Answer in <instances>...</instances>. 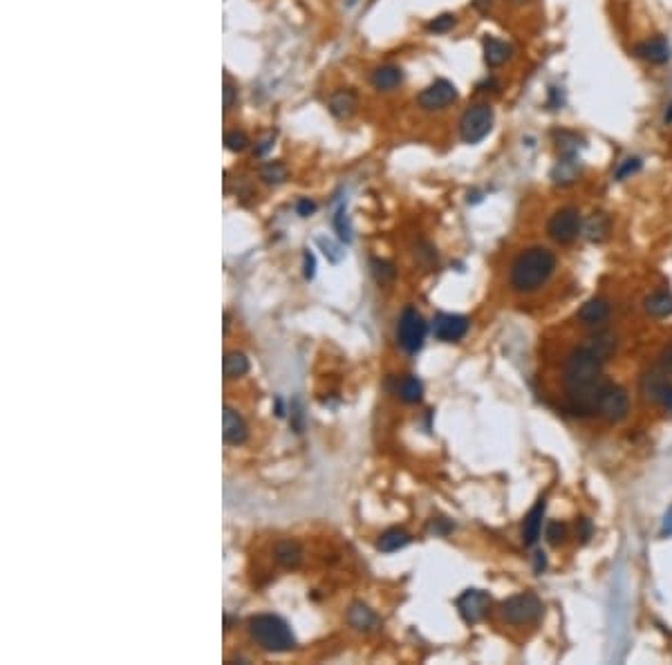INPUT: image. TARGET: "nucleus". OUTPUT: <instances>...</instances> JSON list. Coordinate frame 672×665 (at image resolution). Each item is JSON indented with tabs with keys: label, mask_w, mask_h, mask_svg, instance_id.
Returning a JSON list of instances; mask_svg holds the SVG:
<instances>
[{
	"label": "nucleus",
	"mask_w": 672,
	"mask_h": 665,
	"mask_svg": "<svg viewBox=\"0 0 672 665\" xmlns=\"http://www.w3.org/2000/svg\"><path fill=\"white\" fill-rule=\"evenodd\" d=\"M603 359L588 348H573L565 361V390H567V401L569 410L573 414L590 417L598 414V403H601V394L607 384L603 376Z\"/></svg>",
	"instance_id": "f257e3e1"
},
{
	"label": "nucleus",
	"mask_w": 672,
	"mask_h": 665,
	"mask_svg": "<svg viewBox=\"0 0 672 665\" xmlns=\"http://www.w3.org/2000/svg\"><path fill=\"white\" fill-rule=\"evenodd\" d=\"M556 271V255L545 246H531L522 251L511 265V287L520 293L540 289Z\"/></svg>",
	"instance_id": "f03ea898"
},
{
	"label": "nucleus",
	"mask_w": 672,
	"mask_h": 665,
	"mask_svg": "<svg viewBox=\"0 0 672 665\" xmlns=\"http://www.w3.org/2000/svg\"><path fill=\"white\" fill-rule=\"evenodd\" d=\"M249 632L255 643L267 652H289L296 645V638L291 634L289 625L274 614H260L251 619Z\"/></svg>",
	"instance_id": "7ed1b4c3"
},
{
	"label": "nucleus",
	"mask_w": 672,
	"mask_h": 665,
	"mask_svg": "<svg viewBox=\"0 0 672 665\" xmlns=\"http://www.w3.org/2000/svg\"><path fill=\"white\" fill-rule=\"evenodd\" d=\"M426 331H429V325H426L424 316L414 310V307H406V310L401 312L399 323H397L399 348L408 354H417L424 348Z\"/></svg>",
	"instance_id": "20e7f679"
},
{
	"label": "nucleus",
	"mask_w": 672,
	"mask_h": 665,
	"mask_svg": "<svg viewBox=\"0 0 672 665\" xmlns=\"http://www.w3.org/2000/svg\"><path fill=\"white\" fill-rule=\"evenodd\" d=\"M493 128V108L475 103L459 119V137L464 144H480Z\"/></svg>",
	"instance_id": "39448f33"
},
{
	"label": "nucleus",
	"mask_w": 672,
	"mask_h": 665,
	"mask_svg": "<svg viewBox=\"0 0 672 665\" xmlns=\"http://www.w3.org/2000/svg\"><path fill=\"white\" fill-rule=\"evenodd\" d=\"M543 614V600L531 591L524 594L511 596L509 600L502 602V619L509 625H529L540 619Z\"/></svg>",
	"instance_id": "423d86ee"
},
{
	"label": "nucleus",
	"mask_w": 672,
	"mask_h": 665,
	"mask_svg": "<svg viewBox=\"0 0 672 665\" xmlns=\"http://www.w3.org/2000/svg\"><path fill=\"white\" fill-rule=\"evenodd\" d=\"M581 229H583V220H581V213L573 206L560 208V211H556L547 222L549 238L558 244H571L581 236Z\"/></svg>",
	"instance_id": "0eeeda50"
},
{
	"label": "nucleus",
	"mask_w": 672,
	"mask_h": 665,
	"mask_svg": "<svg viewBox=\"0 0 672 665\" xmlns=\"http://www.w3.org/2000/svg\"><path fill=\"white\" fill-rule=\"evenodd\" d=\"M628 412H630V397L626 388L607 381L601 394V403H598V414L607 419L609 424H621L623 419L628 417Z\"/></svg>",
	"instance_id": "6e6552de"
},
{
	"label": "nucleus",
	"mask_w": 672,
	"mask_h": 665,
	"mask_svg": "<svg viewBox=\"0 0 672 665\" xmlns=\"http://www.w3.org/2000/svg\"><path fill=\"white\" fill-rule=\"evenodd\" d=\"M471 323L462 314H437L433 320V334L442 343H457L467 336Z\"/></svg>",
	"instance_id": "1a4fd4ad"
},
{
	"label": "nucleus",
	"mask_w": 672,
	"mask_h": 665,
	"mask_svg": "<svg viewBox=\"0 0 672 665\" xmlns=\"http://www.w3.org/2000/svg\"><path fill=\"white\" fill-rule=\"evenodd\" d=\"M457 609L467 623H471V625L480 623L488 614V609H491V596L482 589H467L457 598Z\"/></svg>",
	"instance_id": "9d476101"
},
{
	"label": "nucleus",
	"mask_w": 672,
	"mask_h": 665,
	"mask_svg": "<svg viewBox=\"0 0 672 665\" xmlns=\"http://www.w3.org/2000/svg\"><path fill=\"white\" fill-rule=\"evenodd\" d=\"M457 99V88L446 79H437L429 88H424L417 96V101L424 110H442Z\"/></svg>",
	"instance_id": "9b49d317"
},
{
	"label": "nucleus",
	"mask_w": 672,
	"mask_h": 665,
	"mask_svg": "<svg viewBox=\"0 0 672 665\" xmlns=\"http://www.w3.org/2000/svg\"><path fill=\"white\" fill-rule=\"evenodd\" d=\"M664 372H647L641 379V392L647 401L661 403L668 412H672V384Z\"/></svg>",
	"instance_id": "f8f14e48"
},
{
	"label": "nucleus",
	"mask_w": 672,
	"mask_h": 665,
	"mask_svg": "<svg viewBox=\"0 0 672 665\" xmlns=\"http://www.w3.org/2000/svg\"><path fill=\"white\" fill-rule=\"evenodd\" d=\"M634 54H637L641 61H647V63L661 65V63H668L670 61L672 49L664 36H654V39H647L639 45H634Z\"/></svg>",
	"instance_id": "ddd939ff"
},
{
	"label": "nucleus",
	"mask_w": 672,
	"mask_h": 665,
	"mask_svg": "<svg viewBox=\"0 0 672 665\" xmlns=\"http://www.w3.org/2000/svg\"><path fill=\"white\" fill-rule=\"evenodd\" d=\"M222 435H224V441L231 443V446H240V443L247 441V424H244V419L234 410V408H224L222 412Z\"/></svg>",
	"instance_id": "4468645a"
},
{
	"label": "nucleus",
	"mask_w": 672,
	"mask_h": 665,
	"mask_svg": "<svg viewBox=\"0 0 672 665\" xmlns=\"http://www.w3.org/2000/svg\"><path fill=\"white\" fill-rule=\"evenodd\" d=\"M609 316V300L607 298H590L585 303L581 310H578V320L581 325L585 327H596V325H603Z\"/></svg>",
	"instance_id": "2eb2a0df"
},
{
	"label": "nucleus",
	"mask_w": 672,
	"mask_h": 665,
	"mask_svg": "<svg viewBox=\"0 0 672 665\" xmlns=\"http://www.w3.org/2000/svg\"><path fill=\"white\" fill-rule=\"evenodd\" d=\"M543 517H545V500H538V504L529 511V515L524 517V524H522V542L527 547H533L538 538H540Z\"/></svg>",
	"instance_id": "dca6fc26"
},
{
	"label": "nucleus",
	"mask_w": 672,
	"mask_h": 665,
	"mask_svg": "<svg viewBox=\"0 0 672 665\" xmlns=\"http://www.w3.org/2000/svg\"><path fill=\"white\" fill-rule=\"evenodd\" d=\"M393 392L401 401L406 403H417L421 401V394H424V386L417 376L412 374H403V376H397L395 379V386H393Z\"/></svg>",
	"instance_id": "f3484780"
},
{
	"label": "nucleus",
	"mask_w": 672,
	"mask_h": 665,
	"mask_svg": "<svg viewBox=\"0 0 672 665\" xmlns=\"http://www.w3.org/2000/svg\"><path fill=\"white\" fill-rule=\"evenodd\" d=\"M348 623L359 632H370V630H374L379 621H376V614L368 605L354 602V605L348 609Z\"/></svg>",
	"instance_id": "a211bd4d"
},
{
	"label": "nucleus",
	"mask_w": 672,
	"mask_h": 665,
	"mask_svg": "<svg viewBox=\"0 0 672 665\" xmlns=\"http://www.w3.org/2000/svg\"><path fill=\"white\" fill-rule=\"evenodd\" d=\"M509 58H511V45H507L500 39H493V36L484 39V61H486L488 68L505 65Z\"/></svg>",
	"instance_id": "6ab92c4d"
},
{
	"label": "nucleus",
	"mask_w": 672,
	"mask_h": 665,
	"mask_svg": "<svg viewBox=\"0 0 672 665\" xmlns=\"http://www.w3.org/2000/svg\"><path fill=\"white\" fill-rule=\"evenodd\" d=\"M401 81H403V72L397 65H381L372 72V85L381 92L395 90L397 85H401Z\"/></svg>",
	"instance_id": "aec40b11"
},
{
	"label": "nucleus",
	"mask_w": 672,
	"mask_h": 665,
	"mask_svg": "<svg viewBox=\"0 0 672 665\" xmlns=\"http://www.w3.org/2000/svg\"><path fill=\"white\" fill-rule=\"evenodd\" d=\"M357 110V94L352 90H338L329 99V113L336 119H350Z\"/></svg>",
	"instance_id": "412c9836"
},
{
	"label": "nucleus",
	"mask_w": 672,
	"mask_h": 665,
	"mask_svg": "<svg viewBox=\"0 0 672 665\" xmlns=\"http://www.w3.org/2000/svg\"><path fill=\"white\" fill-rule=\"evenodd\" d=\"M408 542H410V536L403 531V528L393 526V528H388V531H383L381 536H379L376 549L383 551V553H395V551H399V549L406 547Z\"/></svg>",
	"instance_id": "4be33fe9"
},
{
	"label": "nucleus",
	"mask_w": 672,
	"mask_h": 665,
	"mask_svg": "<svg viewBox=\"0 0 672 665\" xmlns=\"http://www.w3.org/2000/svg\"><path fill=\"white\" fill-rule=\"evenodd\" d=\"M645 312L652 318H668L672 316V293L668 291H657L645 298Z\"/></svg>",
	"instance_id": "5701e85b"
},
{
	"label": "nucleus",
	"mask_w": 672,
	"mask_h": 665,
	"mask_svg": "<svg viewBox=\"0 0 672 665\" xmlns=\"http://www.w3.org/2000/svg\"><path fill=\"white\" fill-rule=\"evenodd\" d=\"M300 558H303V549H300L298 542L285 540V542H278L276 545V560L283 564L285 569H294V566H298Z\"/></svg>",
	"instance_id": "b1692460"
},
{
	"label": "nucleus",
	"mask_w": 672,
	"mask_h": 665,
	"mask_svg": "<svg viewBox=\"0 0 672 665\" xmlns=\"http://www.w3.org/2000/svg\"><path fill=\"white\" fill-rule=\"evenodd\" d=\"M578 175V162L576 155H563L558 159L556 168L552 170V179L554 184H571Z\"/></svg>",
	"instance_id": "393cba45"
},
{
	"label": "nucleus",
	"mask_w": 672,
	"mask_h": 665,
	"mask_svg": "<svg viewBox=\"0 0 672 665\" xmlns=\"http://www.w3.org/2000/svg\"><path fill=\"white\" fill-rule=\"evenodd\" d=\"M585 345H588V348L598 356V359L607 361L616 350V338L612 334H607V331H601V334L590 336L588 341H585Z\"/></svg>",
	"instance_id": "a878e982"
},
{
	"label": "nucleus",
	"mask_w": 672,
	"mask_h": 665,
	"mask_svg": "<svg viewBox=\"0 0 672 665\" xmlns=\"http://www.w3.org/2000/svg\"><path fill=\"white\" fill-rule=\"evenodd\" d=\"M222 372L227 379H238V376H244L249 372V361L247 356L240 354V352H229L222 361Z\"/></svg>",
	"instance_id": "bb28decb"
},
{
	"label": "nucleus",
	"mask_w": 672,
	"mask_h": 665,
	"mask_svg": "<svg viewBox=\"0 0 672 665\" xmlns=\"http://www.w3.org/2000/svg\"><path fill=\"white\" fill-rule=\"evenodd\" d=\"M609 233V220L603 213H594L588 222V238L592 242H601Z\"/></svg>",
	"instance_id": "cd10ccee"
},
{
	"label": "nucleus",
	"mask_w": 672,
	"mask_h": 665,
	"mask_svg": "<svg viewBox=\"0 0 672 665\" xmlns=\"http://www.w3.org/2000/svg\"><path fill=\"white\" fill-rule=\"evenodd\" d=\"M260 175H262V179L267 184H283L287 179V168H285V164H280V162H269V164L262 166Z\"/></svg>",
	"instance_id": "c85d7f7f"
},
{
	"label": "nucleus",
	"mask_w": 672,
	"mask_h": 665,
	"mask_svg": "<svg viewBox=\"0 0 672 665\" xmlns=\"http://www.w3.org/2000/svg\"><path fill=\"white\" fill-rule=\"evenodd\" d=\"M545 538L552 547H558L563 545L565 538H567V526L563 522H549L547 528H545Z\"/></svg>",
	"instance_id": "c756f323"
},
{
	"label": "nucleus",
	"mask_w": 672,
	"mask_h": 665,
	"mask_svg": "<svg viewBox=\"0 0 672 665\" xmlns=\"http://www.w3.org/2000/svg\"><path fill=\"white\" fill-rule=\"evenodd\" d=\"M224 144H227L229 151L240 153V151H244V148L249 146V139H247V134H244V132H240V130H231V132H227V134H224Z\"/></svg>",
	"instance_id": "7c9ffc66"
},
{
	"label": "nucleus",
	"mask_w": 672,
	"mask_h": 665,
	"mask_svg": "<svg viewBox=\"0 0 672 665\" xmlns=\"http://www.w3.org/2000/svg\"><path fill=\"white\" fill-rule=\"evenodd\" d=\"M639 170H641V159L639 157H628V159H623L621 166L616 168V179L623 182V179H628L630 175H634V172H639Z\"/></svg>",
	"instance_id": "2f4dec72"
},
{
	"label": "nucleus",
	"mask_w": 672,
	"mask_h": 665,
	"mask_svg": "<svg viewBox=\"0 0 672 665\" xmlns=\"http://www.w3.org/2000/svg\"><path fill=\"white\" fill-rule=\"evenodd\" d=\"M334 227H336V231H338L341 240H345V242L352 240V229H350V224H348L345 208H338V211H336V215H334Z\"/></svg>",
	"instance_id": "473e14b6"
},
{
	"label": "nucleus",
	"mask_w": 672,
	"mask_h": 665,
	"mask_svg": "<svg viewBox=\"0 0 672 665\" xmlns=\"http://www.w3.org/2000/svg\"><path fill=\"white\" fill-rule=\"evenodd\" d=\"M453 25H455V16L453 14H442V16H437L435 20L429 23V30L435 32V34H444L448 30H453Z\"/></svg>",
	"instance_id": "72a5a7b5"
},
{
	"label": "nucleus",
	"mask_w": 672,
	"mask_h": 665,
	"mask_svg": "<svg viewBox=\"0 0 672 665\" xmlns=\"http://www.w3.org/2000/svg\"><path fill=\"white\" fill-rule=\"evenodd\" d=\"M319 246L323 249V253L329 258L332 262H341L343 260V255H345V251H341V246H336L332 240H325V238H319Z\"/></svg>",
	"instance_id": "f704fd0d"
},
{
	"label": "nucleus",
	"mask_w": 672,
	"mask_h": 665,
	"mask_svg": "<svg viewBox=\"0 0 672 665\" xmlns=\"http://www.w3.org/2000/svg\"><path fill=\"white\" fill-rule=\"evenodd\" d=\"M372 267H374V269H372V271H374V276H376V280H379V282H381V285H383V282H390V280L395 278V269H393V265H388V262H383V260H374V262H372Z\"/></svg>",
	"instance_id": "c9c22d12"
},
{
	"label": "nucleus",
	"mask_w": 672,
	"mask_h": 665,
	"mask_svg": "<svg viewBox=\"0 0 672 665\" xmlns=\"http://www.w3.org/2000/svg\"><path fill=\"white\" fill-rule=\"evenodd\" d=\"M592 536H594V524H592V520H588V517H581V520L576 522V538H578L581 542H588Z\"/></svg>",
	"instance_id": "e433bc0d"
},
{
	"label": "nucleus",
	"mask_w": 672,
	"mask_h": 665,
	"mask_svg": "<svg viewBox=\"0 0 672 665\" xmlns=\"http://www.w3.org/2000/svg\"><path fill=\"white\" fill-rule=\"evenodd\" d=\"M659 369H661L664 374L672 376V345H670V348H666L661 352V356H659Z\"/></svg>",
	"instance_id": "4c0bfd02"
},
{
	"label": "nucleus",
	"mask_w": 672,
	"mask_h": 665,
	"mask_svg": "<svg viewBox=\"0 0 672 665\" xmlns=\"http://www.w3.org/2000/svg\"><path fill=\"white\" fill-rule=\"evenodd\" d=\"M236 96H238V90H236V85L231 83L229 79L224 81V110L229 113L231 108H234V103H236Z\"/></svg>",
	"instance_id": "58836bf2"
},
{
	"label": "nucleus",
	"mask_w": 672,
	"mask_h": 665,
	"mask_svg": "<svg viewBox=\"0 0 672 665\" xmlns=\"http://www.w3.org/2000/svg\"><path fill=\"white\" fill-rule=\"evenodd\" d=\"M314 274H316V260H314V255L308 251V253H305V278L312 280Z\"/></svg>",
	"instance_id": "ea45409f"
},
{
	"label": "nucleus",
	"mask_w": 672,
	"mask_h": 665,
	"mask_svg": "<svg viewBox=\"0 0 672 665\" xmlns=\"http://www.w3.org/2000/svg\"><path fill=\"white\" fill-rule=\"evenodd\" d=\"M672 536V507L666 511L664 522H661V538H670Z\"/></svg>",
	"instance_id": "a19ab883"
},
{
	"label": "nucleus",
	"mask_w": 672,
	"mask_h": 665,
	"mask_svg": "<svg viewBox=\"0 0 672 665\" xmlns=\"http://www.w3.org/2000/svg\"><path fill=\"white\" fill-rule=\"evenodd\" d=\"M296 211H298V215H310V213H314L316 211V204L314 202H310V200H300L298 204H296Z\"/></svg>",
	"instance_id": "79ce46f5"
},
{
	"label": "nucleus",
	"mask_w": 672,
	"mask_h": 665,
	"mask_svg": "<svg viewBox=\"0 0 672 665\" xmlns=\"http://www.w3.org/2000/svg\"><path fill=\"white\" fill-rule=\"evenodd\" d=\"M272 141H274V134H269V137H267V139H262V141H260V146L255 148V155H265V153L269 151V148H272Z\"/></svg>",
	"instance_id": "37998d69"
},
{
	"label": "nucleus",
	"mask_w": 672,
	"mask_h": 665,
	"mask_svg": "<svg viewBox=\"0 0 672 665\" xmlns=\"http://www.w3.org/2000/svg\"><path fill=\"white\" fill-rule=\"evenodd\" d=\"M545 566H547L545 553L538 551V553H535V571H538V574H543V571H545Z\"/></svg>",
	"instance_id": "c03bdc74"
},
{
	"label": "nucleus",
	"mask_w": 672,
	"mask_h": 665,
	"mask_svg": "<svg viewBox=\"0 0 672 665\" xmlns=\"http://www.w3.org/2000/svg\"><path fill=\"white\" fill-rule=\"evenodd\" d=\"M666 121H672V106H670V110L666 113Z\"/></svg>",
	"instance_id": "a18cd8bd"
},
{
	"label": "nucleus",
	"mask_w": 672,
	"mask_h": 665,
	"mask_svg": "<svg viewBox=\"0 0 672 665\" xmlns=\"http://www.w3.org/2000/svg\"><path fill=\"white\" fill-rule=\"evenodd\" d=\"M352 5H357V0H348V7H352Z\"/></svg>",
	"instance_id": "49530a36"
},
{
	"label": "nucleus",
	"mask_w": 672,
	"mask_h": 665,
	"mask_svg": "<svg viewBox=\"0 0 672 665\" xmlns=\"http://www.w3.org/2000/svg\"><path fill=\"white\" fill-rule=\"evenodd\" d=\"M511 3H527V0H511Z\"/></svg>",
	"instance_id": "de8ad7c7"
}]
</instances>
